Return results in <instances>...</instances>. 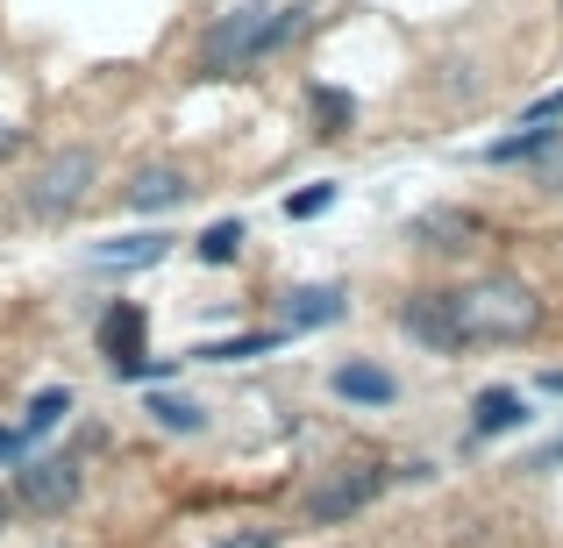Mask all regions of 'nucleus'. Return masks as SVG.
<instances>
[{
	"instance_id": "f257e3e1",
	"label": "nucleus",
	"mask_w": 563,
	"mask_h": 548,
	"mask_svg": "<svg viewBox=\"0 0 563 548\" xmlns=\"http://www.w3.org/2000/svg\"><path fill=\"white\" fill-rule=\"evenodd\" d=\"M300 29V14L292 8H264V0H243V8H229L214 29L200 36V79H235V71L264 65V57L278 51V43Z\"/></svg>"
},
{
	"instance_id": "f03ea898",
	"label": "nucleus",
	"mask_w": 563,
	"mask_h": 548,
	"mask_svg": "<svg viewBox=\"0 0 563 548\" xmlns=\"http://www.w3.org/2000/svg\"><path fill=\"white\" fill-rule=\"evenodd\" d=\"M450 314H456V343L478 349V343H528L542 328V300L521 286V278H478V286L450 292Z\"/></svg>"
},
{
	"instance_id": "7ed1b4c3",
	"label": "nucleus",
	"mask_w": 563,
	"mask_h": 548,
	"mask_svg": "<svg viewBox=\"0 0 563 548\" xmlns=\"http://www.w3.org/2000/svg\"><path fill=\"white\" fill-rule=\"evenodd\" d=\"M93 179H100V157L86 150V143H71V150L43 157V171L22 186L29 221H65V214H79V206H86V192H93Z\"/></svg>"
},
{
	"instance_id": "20e7f679",
	"label": "nucleus",
	"mask_w": 563,
	"mask_h": 548,
	"mask_svg": "<svg viewBox=\"0 0 563 548\" xmlns=\"http://www.w3.org/2000/svg\"><path fill=\"white\" fill-rule=\"evenodd\" d=\"M385 470L378 463H357V470H335V478H321L314 492H307V521L314 527H343V521H357L364 506H372V499L385 492Z\"/></svg>"
},
{
	"instance_id": "39448f33",
	"label": "nucleus",
	"mask_w": 563,
	"mask_h": 548,
	"mask_svg": "<svg viewBox=\"0 0 563 548\" xmlns=\"http://www.w3.org/2000/svg\"><path fill=\"white\" fill-rule=\"evenodd\" d=\"M14 506L43 513V521L79 506V463L71 456H29V463H14Z\"/></svg>"
},
{
	"instance_id": "423d86ee",
	"label": "nucleus",
	"mask_w": 563,
	"mask_h": 548,
	"mask_svg": "<svg viewBox=\"0 0 563 548\" xmlns=\"http://www.w3.org/2000/svg\"><path fill=\"white\" fill-rule=\"evenodd\" d=\"M186 200H192V171L179 165V157H151V165H136L122 179V206H129V214H179Z\"/></svg>"
},
{
	"instance_id": "0eeeda50",
	"label": "nucleus",
	"mask_w": 563,
	"mask_h": 548,
	"mask_svg": "<svg viewBox=\"0 0 563 548\" xmlns=\"http://www.w3.org/2000/svg\"><path fill=\"white\" fill-rule=\"evenodd\" d=\"M399 328H407V343L435 349V357H456V314H450V292H413V300H399Z\"/></svg>"
},
{
	"instance_id": "6e6552de",
	"label": "nucleus",
	"mask_w": 563,
	"mask_h": 548,
	"mask_svg": "<svg viewBox=\"0 0 563 548\" xmlns=\"http://www.w3.org/2000/svg\"><path fill=\"white\" fill-rule=\"evenodd\" d=\"M343 314H350L343 286H292L286 306H278V328H286V335H314V328H335Z\"/></svg>"
},
{
	"instance_id": "1a4fd4ad",
	"label": "nucleus",
	"mask_w": 563,
	"mask_h": 548,
	"mask_svg": "<svg viewBox=\"0 0 563 548\" xmlns=\"http://www.w3.org/2000/svg\"><path fill=\"white\" fill-rule=\"evenodd\" d=\"M514 427H528V399L514 392V384H485L478 399H471V435H514Z\"/></svg>"
},
{
	"instance_id": "9d476101",
	"label": "nucleus",
	"mask_w": 563,
	"mask_h": 548,
	"mask_svg": "<svg viewBox=\"0 0 563 548\" xmlns=\"http://www.w3.org/2000/svg\"><path fill=\"white\" fill-rule=\"evenodd\" d=\"M329 392L350 399V406H393L399 384H393V370H378V364H335L329 370Z\"/></svg>"
},
{
	"instance_id": "9b49d317",
	"label": "nucleus",
	"mask_w": 563,
	"mask_h": 548,
	"mask_svg": "<svg viewBox=\"0 0 563 548\" xmlns=\"http://www.w3.org/2000/svg\"><path fill=\"white\" fill-rule=\"evenodd\" d=\"M165 249H172V235L143 228V235H114V243H100L93 264H100V271H151V264H165Z\"/></svg>"
},
{
	"instance_id": "f8f14e48",
	"label": "nucleus",
	"mask_w": 563,
	"mask_h": 548,
	"mask_svg": "<svg viewBox=\"0 0 563 548\" xmlns=\"http://www.w3.org/2000/svg\"><path fill=\"white\" fill-rule=\"evenodd\" d=\"M471 235H478V214H464V206H435V214L413 221V243L428 249H464Z\"/></svg>"
},
{
	"instance_id": "ddd939ff",
	"label": "nucleus",
	"mask_w": 563,
	"mask_h": 548,
	"mask_svg": "<svg viewBox=\"0 0 563 548\" xmlns=\"http://www.w3.org/2000/svg\"><path fill=\"white\" fill-rule=\"evenodd\" d=\"M286 343V328H250V335H229V343H200L192 357L200 364H250V357H272Z\"/></svg>"
},
{
	"instance_id": "4468645a",
	"label": "nucleus",
	"mask_w": 563,
	"mask_h": 548,
	"mask_svg": "<svg viewBox=\"0 0 563 548\" xmlns=\"http://www.w3.org/2000/svg\"><path fill=\"white\" fill-rule=\"evenodd\" d=\"M143 413H151L165 435H200V427H207V413L192 406L186 392H151V406H143Z\"/></svg>"
},
{
	"instance_id": "2eb2a0df",
	"label": "nucleus",
	"mask_w": 563,
	"mask_h": 548,
	"mask_svg": "<svg viewBox=\"0 0 563 548\" xmlns=\"http://www.w3.org/2000/svg\"><path fill=\"white\" fill-rule=\"evenodd\" d=\"M65 413H71V392H65V384H51V392L29 399V413H22V427H14V435H22V441H43L57 421H65Z\"/></svg>"
},
{
	"instance_id": "dca6fc26",
	"label": "nucleus",
	"mask_w": 563,
	"mask_h": 548,
	"mask_svg": "<svg viewBox=\"0 0 563 548\" xmlns=\"http://www.w3.org/2000/svg\"><path fill=\"white\" fill-rule=\"evenodd\" d=\"M556 136V128H514V136H499L493 143V150H485V165H536V157H542V143H550Z\"/></svg>"
},
{
	"instance_id": "f3484780",
	"label": "nucleus",
	"mask_w": 563,
	"mask_h": 548,
	"mask_svg": "<svg viewBox=\"0 0 563 548\" xmlns=\"http://www.w3.org/2000/svg\"><path fill=\"white\" fill-rule=\"evenodd\" d=\"M350 122H357V100H350L343 86H314V128L321 136H343Z\"/></svg>"
},
{
	"instance_id": "a211bd4d",
	"label": "nucleus",
	"mask_w": 563,
	"mask_h": 548,
	"mask_svg": "<svg viewBox=\"0 0 563 548\" xmlns=\"http://www.w3.org/2000/svg\"><path fill=\"white\" fill-rule=\"evenodd\" d=\"M243 221H214V228L200 235V264H235V249H243Z\"/></svg>"
},
{
	"instance_id": "6ab92c4d",
	"label": "nucleus",
	"mask_w": 563,
	"mask_h": 548,
	"mask_svg": "<svg viewBox=\"0 0 563 548\" xmlns=\"http://www.w3.org/2000/svg\"><path fill=\"white\" fill-rule=\"evenodd\" d=\"M329 206H335V179H321V186H307V192L286 200V221H314V214H329Z\"/></svg>"
},
{
	"instance_id": "aec40b11",
	"label": "nucleus",
	"mask_w": 563,
	"mask_h": 548,
	"mask_svg": "<svg viewBox=\"0 0 563 548\" xmlns=\"http://www.w3.org/2000/svg\"><path fill=\"white\" fill-rule=\"evenodd\" d=\"M536 186L542 192H563V128L550 143H542V157H536Z\"/></svg>"
},
{
	"instance_id": "412c9836",
	"label": "nucleus",
	"mask_w": 563,
	"mask_h": 548,
	"mask_svg": "<svg viewBox=\"0 0 563 548\" xmlns=\"http://www.w3.org/2000/svg\"><path fill=\"white\" fill-rule=\"evenodd\" d=\"M521 122H528V128H556V122H563V86H556V93H542L536 108L521 114Z\"/></svg>"
},
{
	"instance_id": "4be33fe9",
	"label": "nucleus",
	"mask_w": 563,
	"mask_h": 548,
	"mask_svg": "<svg viewBox=\"0 0 563 548\" xmlns=\"http://www.w3.org/2000/svg\"><path fill=\"white\" fill-rule=\"evenodd\" d=\"M0 463H29V441L14 427H0Z\"/></svg>"
},
{
	"instance_id": "5701e85b",
	"label": "nucleus",
	"mask_w": 563,
	"mask_h": 548,
	"mask_svg": "<svg viewBox=\"0 0 563 548\" xmlns=\"http://www.w3.org/2000/svg\"><path fill=\"white\" fill-rule=\"evenodd\" d=\"M22 143H29V136H22V128H8V122H0V165H8V157H14V150H22Z\"/></svg>"
},
{
	"instance_id": "b1692460",
	"label": "nucleus",
	"mask_w": 563,
	"mask_h": 548,
	"mask_svg": "<svg viewBox=\"0 0 563 548\" xmlns=\"http://www.w3.org/2000/svg\"><path fill=\"white\" fill-rule=\"evenodd\" d=\"M214 548H278L272 535H235V541H214Z\"/></svg>"
},
{
	"instance_id": "393cba45",
	"label": "nucleus",
	"mask_w": 563,
	"mask_h": 548,
	"mask_svg": "<svg viewBox=\"0 0 563 548\" xmlns=\"http://www.w3.org/2000/svg\"><path fill=\"white\" fill-rule=\"evenodd\" d=\"M0 521H8V499H0Z\"/></svg>"
}]
</instances>
